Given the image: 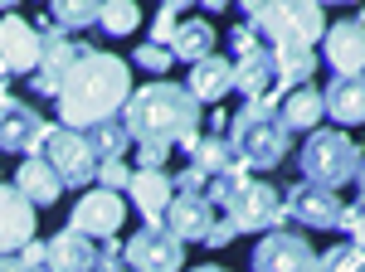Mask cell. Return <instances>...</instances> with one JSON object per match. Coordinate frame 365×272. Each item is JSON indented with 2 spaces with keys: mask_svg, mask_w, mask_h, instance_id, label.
I'll use <instances>...</instances> for the list:
<instances>
[{
  "mask_svg": "<svg viewBox=\"0 0 365 272\" xmlns=\"http://www.w3.org/2000/svg\"><path fill=\"white\" fill-rule=\"evenodd\" d=\"M132 98V68L117 54H98L88 49L68 78L58 83V127L68 132H83V127H98V122H113L117 112L127 108Z\"/></svg>",
  "mask_w": 365,
  "mask_h": 272,
  "instance_id": "cell-1",
  "label": "cell"
},
{
  "mask_svg": "<svg viewBox=\"0 0 365 272\" xmlns=\"http://www.w3.org/2000/svg\"><path fill=\"white\" fill-rule=\"evenodd\" d=\"M200 103L180 88V83H146L141 93L127 98L122 108V132L137 146H185L200 136Z\"/></svg>",
  "mask_w": 365,
  "mask_h": 272,
  "instance_id": "cell-2",
  "label": "cell"
},
{
  "mask_svg": "<svg viewBox=\"0 0 365 272\" xmlns=\"http://www.w3.org/2000/svg\"><path fill=\"white\" fill-rule=\"evenodd\" d=\"M229 151L244 170H278L287 161V127L278 117V103L258 98V103H244V108L229 117Z\"/></svg>",
  "mask_w": 365,
  "mask_h": 272,
  "instance_id": "cell-3",
  "label": "cell"
},
{
  "mask_svg": "<svg viewBox=\"0 0 365 272\" xmlns=\"http://www.w3.org/2000/svg\"><path fill=\"white\" fill-rule=\"evenodd\" d=\"M225 219L234 224V234H258V229L273 234V229H282V194L249 175V180L234 190V199L225 204Z\"/></svg>",
  "mask_w": 365,
  "mask_h": 272,
  "instance_id": "cell-8",
  "label": "cell"
},
{
  "mask_svg": "<svg viewBox=\"0 0 365 272\" xmlns=\"http://www.w3.org/2000/svg\"><path fill=\"white\" fill-rule=\"evenodd\" d=\"M341 209H346V204L336 199V190H322V185H307V180L282 194V224L297 219V224H307V229H336Z\"/></svg>",
  "mask_w": 365,
  "mask_h": 272,
  "instance_id": "cell-14",
  "label": "cell"
},
{
  "mask_svg": "<svg viewBox=\"0 0 365 272\" xmlns=\"http://www.w3.org/2000/svg\"><path fill=\"white\" fill-rule=\"evenodd\" d=\"M244 25L253 34H268L273 44H297V49H312L322 34H327V15H322V5H244Z\"/></svg>",
  "mask_w": 365,
  "mask_h": 272,
  "instance_id": "cell-5",
  "label": "cell"
},
{
  "mask_svg": "<svg viewBox=\"0 0 365 272\" xmlns=\"http://www.w3.org/2000/svg\"><path fill=\"white\" fill-rule=\"evenodd\" d=\"M93 268H98V244L83 234L58 229L44 244V272H93Z\"/></svg>",
  "mask_w": 365,
  "mask_h": 272,
  "instance_id": "cell-20",
  "label": "cell"
},
{
  "mask_svg": "<svg viewBox=\"0 0 365 272\" xmlns=\"http://www.w3.org/2000/svg\"><path fill=\"white\" fill-rule=\"evenodd\" d=\"M185 156H190V170H200L205 180H215V175H225L234 170V151H229V141L220 132H200L195 141H185Z\"/></svg>",
  "mask_w": 365,
  "mask_h": 272,
  "instance_id": "cell-23",
  "label": "cell"
},
{
  "mask_svg": "<svg viewBox=\"0 0 365 272\" xmlns=\"http://www.w3.org/2000/svg\"><path fill=\"white\" fill-rule=\"evenodd\" d=\"M175 25H180V5H161V10H156V20H151V39H146V44L166 49L170 34H175Z\"/></svg>",
  "mask_w": 365,
  "mask_h": 272,
  "instance_id": "cell-33",
  "label": "cell"
},
{
  "mask_svg": "<svg viewBox=\"0 0 365 272\" xmlns=\"http://www.w3.org/2000/svg\"><path fill=\"white\" fill-rule=\"evenodd\" d=\"M317 268V248L297 229H273L253 248V272H312Z\"/></svg>",
  "mask_w": 365,
  "mask_h": 272,
  "instance_id": "cell-9",
  "label": "cell"
},
{
  "mask_svg": "<svg viewBox=\"0 0 365 272\" xmlns=\"http://www.w3.org/2000/svg\"><path fill=\"white\" fill-rule=\"evenodd\" d=\"M122 263L132 272H180L185 268V244L170 239L166 229H137V239L122 244Z\"/></svg>",
  "mask_w": 365,
  "mask_h": 272,
  "instance_id": "cell-10",
  "label": "cell"
},
{
  "mask_svg": "<svg viewBox=\"0 0 365 272\" xmlns=\"http://www.w3.org/2000/svg\"><path fill=\"white\" fill-rule=\"evenodd\" d=\"M336 229H346V239H351V244H361V204H346L341 219H336Z\"/></svg>",
  "mask_w": 365,
  "mask_h": 272,
  "instance_id": "cell-38",
  "label": "cell"
},
{
  "mask_svg": "<svg viewBox=\"0 0 365 272\" xmlns=\"http://www.w3.org/2000/svg\"><path fill=\"white\" fill-rule=\"evenodd\" d=\"M253 49H263V44H258V34H253L249 25H234V29H229V54H234V58L253 54Z\"/></svg>",
  "mask_w": 365,
  "mask_h": 272,
  "instance_id": "cell-36",
  "label": "cell"
},
{
  "mask_svg": "<svg viewBox=\"0 0 365 272\" xmlns=\"http://www.w3.org/2000/svg\"><path fill=\"white\" fill-rule=\"evenodd\" d=\"M83 141H88V151H93V161H98V165L122 161V151L132 146L117 117H113V122H98V127H83Z\"/></svg>",
  "mask_w": 365,
  "mask_h": 272,
  "instance_id": "cell-28",
  "label": "cell"
},
{
  "mask_svg": "<svg viewBox=\"0 0 365 272\" xmlns=\"http://www.w3.org/2000/svg\"><path fill=\"white\" fill-rule=\"evenodd\" d=\"M98 15H103V5H93V0H58V5H49V25L63 29V34H78V29L98 25Z\"/></svg>",
  "mask_w": 365,
  "mask_h": 272,
  "instance_id": "cell-29",
  "label": "cell"
},
{
  "mask_svg": "<svg viewBox=\"0 0 365 272\" xmlns=\"http://www.w3.org/2000/svg\"><path fill=\"white\" fill-rule=\"evenodd\" d=\"M234 63V93H244V103H278V73H273V54L268 49H253L244 58H229Z\"/></svg>",
  "mask_w": 365,
  "mask_h": 272,
  "instance_id": "cell-19",
  "label": "cell"
},
{
  "mask_svg": "<svg viewBox=\"0 0 365 272\" xmlns=\"http://www.w3.org/2000/svg\"><path fill=\"white\" fill-rule=\"evenodd\" d=\"M322 39H327V44H322L327 68H331L336 78H346V83H361V73H365V29H361V15L327 25Z\"/></svg>",
  "mask_w": 365,
  "mask_h": 272,
  "instance_id": "cell-12",
  "label": "cell"
},
{
  "mask_svg": "<svg viewBox=\"0 0 365 272\" xmlns=\"http://www.w3.org/2000/svg\"><path fill=\"white\" fill-rule=\"evenodd\" d=\"M268 54H273V73H278V103L287 98V93L307 88L312 73H317V54H312V49H297V44H273Z\"/></svg>",
  "mask_w": 365,
  "mask_h": 272,
  "instance_id": "cell-22",
  "label": "cell"
},
{
  "mask_svg": "<svg viewBox=\"0 0 365 272\" xmlns=\"http://www.w3.org/2000/svg\"><path fill=\"white\" fill-rule=\"evenodd\" d=\"M49 136V122L34 108H25L20 98L0 93V151H15V156H39Z\"/></svg>",
  "mask_w": 365,
  "mask_h": 272,
  "instance_id": "cell-11",
  "label": "cell"
},
{
  "mask_svg": "<svg viewBox=\"0 0 365 272\" xmlns=\"http://www.w3.org/2000/svg\"><path fill=\"white\" fill-rule=\"evenodd\" d=\"M127 219V199L122 194H108V190H88L78 204H73V219L68 229L83 234V239H113Z\"/></svg>",
  "mask_w": 365,
  "mask_h": 272,
  "instance_id": "cell-13",
  "label": "cell"
},
{
  "mask_svg": "<svg viewBox=\"0 0 365 272\" xmlns=\"http://www.w3.org/2000/svg\"><path fill=\"white\" fill-rule=\"evenodd\" d=\"M39 161L49 165L58 175V185H68V190H83V185H93V175H98V161L88 151L83 132H68V127H49L44 146H39Z\"/></svg>",
  "mask_w": 365,
  "mask_h": 272,
  "instance_id": "cell-7",
  "label": "cell"
},
{
  "mask_svg": "<svg viewBox=\"0 0 365 272\" xmlns=\"http://www.w3.org/2000/svg\"><path fill=\"white\" fill-rule=\"evenodd\" d=\"M141 151V170H161V165H166V151H161V146H137Z\"/></svg>",
  "mask_w": 365,
  "mask_h": 272,
  "instance_id": "cell-39",
  "label": "cell"
},
{
  "mask_svg": "<svg viewBox=\"0 0 365 272\" xmlns=\"http://www.w3.org/2000/svg\"><path fill=\"white\" fill-rule=\"evenodd\" d=\"M141 20L137 5H127V0H113V5H103V15H98V25L108 29V34H132Z\"/></svg>",
  "mask_w": 365,
  "mask_h": 272,
  "instance_id": "cell-31",
  "label": "cell"
},
{
  "mask_svg": "<svg viewBox=\"0 0 365 272\" xmlns=\"http://www.w3.org/2000/svg\"><path fill=\"white\" fill-rule=\"evenodd\" d=\"M312 272H361V244H331L327 253H317V268Z\"/></svg>",
  "mask_w": 365,
  "mask_h": 272,
  "instance_id": "cell-30",
  "label": "cell"
},
{
  "mask_svg": "<svg viewBox=\"0 0 365 272\" xmlns=\"http://www.w3.org/2000/svg\"><path fill=\"white\" fill-rule=\"evenodd\" d=\"M322 117H336L341 127H356V122H365V83L336 78L327 93H322Z\"/></svg>",
  "mask_w": 365,
  "mask_h": 272,
  "instance_id": "cell-26",
  "label": "cell"
},
{
  "mask_svg": "<svg viewBox=\"0 0 365 272\" xmlns=\"http://www.w3.org/2000/svg\"><path fill=\"white\" fill-rule=\"evenodd\" d=\"M98 190H108V194H122L127 190V180H132V170H127V161H108V165H98Z\"/></svg>",
  "mask_w": 365,
  "mask_h": 272,
  "instance_id": "cell-34",
  "label": "cell"
},
{
  "mask_svg": "<svg viewBox=\"0 0 365 272\" xmlns=\"http://www.w3.org/2000/svg\"><path fill=\"white\" fill-rule=\"evenodd\" d=\"M297 165H302V180L307 185L341 190V185H356L361 180V146L346 132H307Z\"/></svg>",
  "mask_w": 365,
  "mask_h": 272,
  "instance_id": "cell-4",
  "label": "cell"
},
{
  "mask_svg": "<svg viewBox=\"0 0 365 272\" xmlns=\"http://www.w3.org/2000/svg\"><path fill=\"white\" fill-rule=\"evenodd\" d=\"M132 63H137V68H146V73H166V68L175 63V58H170L166 49H156V44H137Z\"/></svg>",
  "mask_w": 365,
  "mask_h": 272,
  "instance_id": "cell-35",
  "label": "cell"
},
{
  "mask_svg": "<svg viewBox=\"0 0 365 272\" xmlns=\"http://www.w3.org/2000/svg\"><path fill=\"white\" fill-rule=\"evenodd\" d=\"M234 239H239V234H234V224H229V219H215V224H210V234H205V248H229Z\"/></svg>",
  "mask_w": 365,
  "mask_h": 272,
  "instance_id": "cell-37",
  "label": "cell"
},
{
  "mask_svg": "<svg viewBox=\"0 0 365 272\" xmlns=\"http://www.w3.org/2000/svg\"><path fill=\"white\" fill-rule=\"evenodd\" d=\"M215 219H220V214L210 209L205 194H170L161 229H166L170 239H180V244H205V234H210Z\"/></svg>",
  "mask_w": 365,
  "mask_h": 272,
  "instance_id": "cell-16",
  "label": "cell"
},
{
  "mask_svg": "<svg viewBox=\"0 0 365 272\" xmlns=\"http://www.w3.org/2000/svg\"><path fill=\"white\" fill-rule=\"evenodd\" d=\"M0 272H44V244H25L20 253H5Z\"/></svg>",
  "mask_w": 365,
  "mask_h": 272,
  "instance_id": "cell-32",
  "label": "cell"
},
{
  "mask_svg": "<svg viewBox=\"0 0 365 272\" xmlns=\"http://www.w3.org/2000/svg\"><path fill=\"white\" fill-rule=\"evenodd\" d=\"M0 63H5V73H34V63H39V29L29 25L25 15L0 10Z\"/></svg>",
  "mask_w": 365,
  "mask_h": 272,
  "instance_id": "cell-15",
  "label": "cell"
},
{
  "mask_svg": "<svg viewBox=\"0 0 365 272\" xmlns=\"http://www.w3.org/2000/svg\"><path fill=\"white\" fill-rule=\"evenodd\" d=\"M34 29H39V63L29 73V88L39 98H58V83L68 78V68L88 54V44L73 39V34H63V29H54L49 20H39Z\"/></svg>",
  "mask_w": 365,
  "mask_h": 272,
  "instance_id": "cell-6",
  "label": "cell"
},
{
  "mask_svg": "<svg viewBox=\"0 0 365 272\" xmlns=\"http://www.w3.org/2000/svg\"><path fill=\"white\" fill-rule=\"evenodd\" d=\"M190 272H229V268H190Z\"/></svg>",
  "mask_w": 365,
  "mask_h": 272,
  "instance_id": "cell-40",
  "label": "cell"
},
{
  "mask_svg": "<svg viewBox=\"0 0 365 272\" xmlns=\"http://www.w3.org/2000/svg\"><path fill=\"white\" fill-rule=\"evenodd\" d=\"M170 194H175V190H170L166 170H132V180H127V199L137 204V214L146 219V229H161Z\"/></svg>",
  "mask_w": 365,
  "mask_h": 272,
  "instance_id": "cell-18",
  "label": "cell"
},
{
  "mask_svg": "<svg viewBox=\"0 0 365 272\" xmlns=\"http://www.w3.org/2000/svg\"><path fill=\"white\" fill-rule=\"evenodd\" d=\"M215 25L210 20H180L175 25V34H170V44H166V54L170 58H185V63H200V58H210L215 54Z\"/></svg>",
  "mask_w": 365,
  "mask_h": 272,
  "instance_id": "cell-25",
  "label": "cell"
},
{
  "mask_svg": "<svg viewBox=\"0 0 365 272\" xmlns=\"http://www.w3.org/2000/svg\"><path fill=\"white\" fill-rule=\"evenodd\" d=\"M25 244H34V204L15 185L0 180V258L20 253Z\"/></svg>",
  "mask_w": 365,
  "mask_h": 272,
  "instance_id": "cell-17",
  "label": "cell"
},
{
  "mask_svg": "<svg viewBox=\"0 0 365 272\" xmlns=\"http://www.w3.org/2000/svg\"><path fill=\"white\" fill-rule=\"evenodd\" d=\"M190 98H195L200 108L205 103H225L229 93H234V63H229V54H215L200 58V63H190V88H185Z\"/></svg>",
  "mask_w": 365,
  "mask_h": 272,
  "instance_id": "cell-21",
  "label": "cell"
},
{
  "mask_svg": "<svg viewBox=\"0 0 365 272\" xmlns=\"http://www.w3.org/2000/svg\"><path fill=\"white\" fill-rule=\"evenodd\" d=\"M278 117L287 136L292 132H317V122H322V93L317 88H297V93H287L278 103Z\"/></svg>",
  "mask_w": 365,
  "mask_h": 272,
  "instance_id": "cell-27",
  "label": "cell"
},
{
  "mask_svg": "<svg viewBox=\"0 0 365 272\" xmlns=\"http://www.w3.org/2000/svg\"><path fill=\"white\" fill-rule=\"evenodd\" d=\"M15 190L25 194L34 209H44V204H54L58 194H63V185H58V175L39 161V156H25L20 170H15Z\"/></svg>",
  "mask_w": 365,
  "mask_h": 272,
  "instance_id": "cell-24",
  "label": "cell"
}]
</instances>
